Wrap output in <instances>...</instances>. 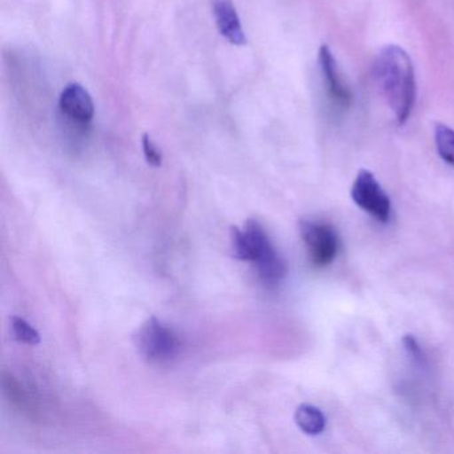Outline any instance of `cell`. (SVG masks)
I'll return each instance as SVG.
<instances>
[{
  "label": "cell",
  "mask_w": 454,
  "mask_h": 454,
  "mask_svg": "<svg viewBox=\"0 0 454 454\" xmlns=\"http://www.w3.org/2000/svg\"><path fill=\"white\" fill-rule=\"evenodd\" d=\"M142 145L143 153H145L147 163L153 167H160L161 164H163V153L156 147L150 135L145 134V137H143Z\"/></svg>",
  "instance_id": "cell-13"
},
{
  "label": "cell",
  "mask_w": 454,
  "mask_h": 454,
  "mask_svg": "<svg viewBox=\"0 0 454 454\" xmlns=\"http://www.w3.org/2000/svg\"><path fill=\"white\" fill-rule=\"evenodd\" d=\"M135 347L139 355L151 364H164L176 357L180 341L174 329L156 317L148 318L135 334Z\"/></svg>",
  "instance_id": "cell-2"
},
{
  "label": "cell",
  "mask_w": 454,
  "mask_h": 454,
  "mask_svg": "<svg viewBox=\"0 0 454 454\" xmlns=\"http://www.w3.org/2000/svg\"><path fill=\"white\" fill-rule=\"evenodd\" d=\"M231 244H232L233 256L244 262H251V246H249L248 238L246 231L238 227L231 228Z\"/></svg>",
  "instance_id": "cell-12"
},
{
  "label": "cell",
  "mask_w": 454,
  "mask_h": 454,
  "mask_svg": "<svg viewBox=\"0 0 454 454\" xmlns=\"http://www.w3.org/2000/svg\"><path fill=\"white\" fill-rule=\"evenodd\" d=\"M318 65L323 75L324 87L326 90L328 99L337 110H347L352 105V92L349 87L342 81L341 74L337 67L333 52L328 46H321L318 51Z\"/></svg>",
  "instance_id": "cell-6"
},
{
  "label": "cell",
  "mask_w": 454,
  "mask_h": 454,
  "mask_svg": "<svg viewBox=\"0 0 454 454\" xmlns=\"http://www.w3.org/2000/svg\"><path fill=\"white\" fill-rule=\"evenodd\" d=\"M244 231L251 246V262H256L260 278L268 286H278L288 272L286 260L276 251L270 236L257 220L248 219Z\"/></svg>",
  "instance_id": "cell-3"
},
{
  "label": "cell",
  "mask_w": 454,
  "mask_h": 454,
  "mask_svg": "<svg viewBox=\"0 0 454 454\" xmlns=\"http://www.w3.org/2000/svg\"><path fill=\"white\" fill-rule=\"evenodd\" d=\"M214 15L223 38L235 46L247 44V36L232 0H215Z\"/></svg>",
  "instance_id": "cell-8"
},
{
  "label": "cell",
  "mask_w": 454,
  "mask_h": 454,
  "mask_svg": "<svg viewBox=\"0 0 454 454\" xmlns=\"http://www.w3.org/2000/svg\"><path fill=\"white\" fill-rule=\"evenodd\" d=\"M438 155L449 166L454 167V129L445 124H437L434 129Z\"/></svg>",
  "instance_id": "cell-10"
},
{
  "label": "cell",
  "mask_w": 454,
  "mask_h": 454,
  "mask_svg": "<svg viewBox=\"0 0 454 454\" xmlns=\"http://www.w3.org/2000/svg\"><path fill=\"white\" fill-rule=\"evenodd\" d=\"M353 201L363 211L368 212L377 222L387 223L392 215V203L389 196L384 192L374 175L366 169H361L356 176L350 191Z\"/></svg>",
  "instance_id": "cell-5"
},
{
  "label": "cell",
  "mask_w": 454,
  "mask_h": 454,
  "mask_svg": "<svg viewBox=\"0 0 454 454\" xmlns=\"http://www.w3.org/2000/svg\"><path fill=\"white\" fill-rule=\"evenodd\" d=\"M299 228L312 264L317 268L332 264L340 248L336 230L328 223L316 220H301Z\"/></svg>",
  "instance_id": "cell-4"
},
{
  "label": "cell",
  "mask_w": 454,
  "mask_h": 454,
  "mask_svg": "<svg viewBox=\"0 0 454 454\" xmlns=\"http://www.w3.org/2000/svg\"><path fill=\"white\" fill-rule=\"evenodd\" d=\"M403 345L405 349L408 350L409 356L413 358L417 363L421 364L424 361V355H422L421 348H419V342L416 341L413 336H405L403 339Z\"/></svg>",
  "instance_id": "cell-14"
},
{
  "label": "cell",
  "mask_w": 454,
  "mask_h": 454,
  "mask_svg": "<svg viewBox=\"0 0 454 454\" xmlns=\"http://www.w3.org/2000/svg\"><path fill=\"white\" fill-rule=\"evenodd\" d=\"M59 107L66 118L79 126H86L94 119V100L82 84L70 83L65 87L60 94Z\"/></svg>",
  "instance_id": "cell-7"
},
{
  "label": "cell",
  "mask_w": 454,
  "mask_h": 454,
  "mask_svg": "<svg viewBox=\"0 0 454 454\" xmlns=\"http://www.w3.org/2000/svg\"><path fill=\"white\" fill-rule=\"evenodd\" d=\"M12 334L18 341L25 342L28 345H36L41 342V336L35 328L30 325L25 318L12 316Z\"/></svg>",
  "instance_id": "cell-11"
},
{
  "label": "cell",
  "mask_w": 454,
  "mask_h": 454,
  "mask_svg": "<svg viewBox=\"0 0 454 454\" xmlns=\"http://www.w3.org/2000/svg\"><path fill=\"white\" fill-rule=\"evenodd\" d=\"M373 75L382 99L398 126H403L411 118L417 98L413 63L408 52L395 44H387L377 55Z\"/></svg>",
  "instance_id": "cell-1"
},
{
  "label": "cell",
  "mask_w": 454,
  "mask_h": 454,
  "mask_svg": "<svg viewBox=\"0 0 454 454\" xmlns=\"http://www.w3.org/2000/svg\"><path fill=\"white\" fill-rule=\"evenodd\" d=\"M294 421L305 434L317 435L325 430L326 419L323 411L309 403H302L296 409Z\"/></svg>",
  "instance_id": "cell-9"
}]
</instances>
